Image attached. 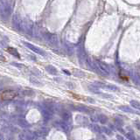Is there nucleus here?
<instances>
[{
    "mask_svg": "<svg viewBox=\"0 0 140 140\" xmlns=\"http://www.w3.org/2000/svg\"><path fill=\"white\" fill-rule=\"evenodd\" d=\"M16 96L17 93L13 90H4L0 95V97L3 100H12Z\"/></svg>",
    "mask_w": 140,
    "mask_h": 140,
    "instance_id": "f257e3e1",
    "label": "nucleus"
}]
</instances>
